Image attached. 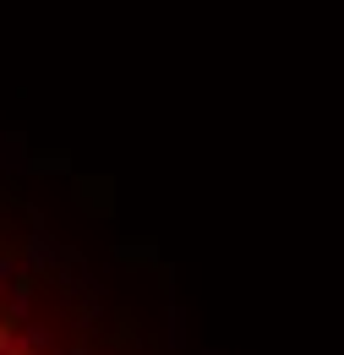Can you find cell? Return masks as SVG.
I'll list each match as a JSON object with an SVG mask.
<instances>
[{
  "mask_svg": "<svg viewBox=\"0 0 344 355\" xmlns=\"http://www.w3.org/2000/svg\"><path fill=\"white\" fill-rule=\"evenodd\" d=\"M0 355H60L49 322L33 306L28 279H17L6 263H0Z\"/></svg>",
  "mask_w": 344,
  "mask_h": 355,
  "instance_id": "6da1fadb",
  "label": "cell"
}]
</instances>
